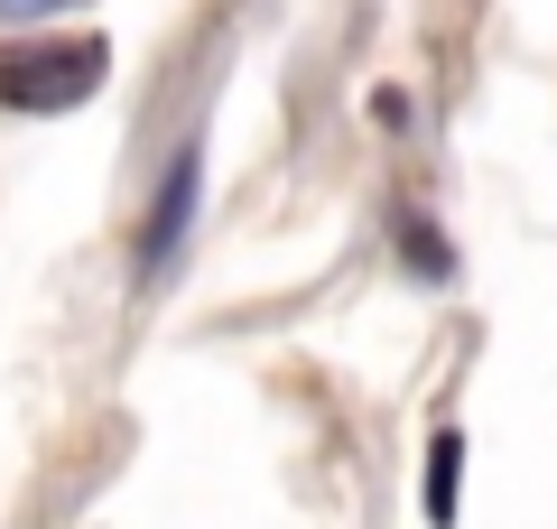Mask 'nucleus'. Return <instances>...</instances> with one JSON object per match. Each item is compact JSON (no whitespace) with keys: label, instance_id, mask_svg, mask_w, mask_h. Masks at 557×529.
Returning a JSON list of instances; mask_svg holds the SVG:
<instances>
[{"label":"nucleus","instance_id":"f03ea898","mask_svg":"<svg viewBox=\"0 0 557 529\" xmlns=\"http://www.w3.org/2000/svg\"><path fill=\"white\" fill-rule=\"evenodd\" d=\"M196 196H205V139H186V149L168 158L159 196H149V233H139V270H149V279H168V270H177L186 223H196Z\"/></svg>","mask_w":557,"mask_h":529},{"label":"nucleus","instance_id":"7ed1b4c3","mask_svg":"<svg viewBox=\"0 0 557 529\" xmlns=\"http://www.w3.org/2000/svg\"><path fill=\"white\" fill-rule=\"evenodd\" d=\"M456 483H465V436L437 428V446H428V529H456Z\"/></svg>","mask_w":557,"mask_h":529},{"label":"nucleus","instance_id":"39448f33","mask_svg":"<svg viewBox=\"0 0 557 529\" xmlns=\"http://www.w3.org/2000/svg\"><path fill=\"white\" fill-rule=\"evenodd\" d=\"M0 10H57V0H0Z\"/></svg>","mask_w":557,"mask_h":529},{"label":"nucleus","instance_id":"f257e3e1","mask_svg":"<svg viewBox=\"0 0 557 529\" xmlns=\"http://www.w3.org/2000/svg\"><path fill=\"white\" fill-rule=\"evenodd\" d=\"M112 75V47L94 28L75 38H20L0 47V112H28V121H57V112H84Z\"/></svg>","mask_w":557,"mask_h":529},{"label":"nucleus","instance_id":"20e7f679","mask_svg":"<svg viewBox=\"0 0 557 529\" xmlns=\"http://www.w3.org/2000/svg\"><path fill=\"white\" fill-rule=\"evenodd\" d=\"M399 251H409V270H428V288H437V279H456V251H446L418 214H399Z\"/></svg>","mask_w":557,"mask_h":529}]
</instances>
